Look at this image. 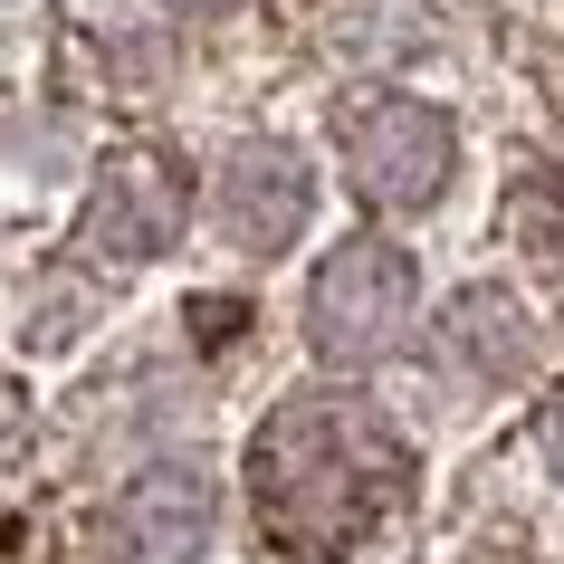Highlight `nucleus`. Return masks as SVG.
Returning a JSON list of instances; mask_svg holds the SVG:
<instances>
[{"instance_id": "f257e3e1", "label": "nucleus", "mask_w": 564, "mask_h": 564, "mask_svg": "<svg viewBox=\"0 0 564 564\" xmlns=\"http://www.w3.org/2000/svg\"><path fill=\"white\" fill-rule=\"evenodd\" d=\"M402 498H412V441L364 392H288L249 441V507L278 555H355Z\"/></svg>"}, {"instance_id": "f03ea898", "label": "nucleus", "mask_w": 564, "mask_h": 564, "mask_svg": "<svg viewBox=\"0 0 564 564\" xmlns=\"http://www.w3.org/2000/svg\"><path fill=\"white\" fill-rule=\"evenodd\" d=\"M412 306H421V278H412V249H392V239H345L326 268H316V288H306V345L345 373L364 364L402 355V335H412Z\"/></svg>"}, {"instance_id": "7ed1b4c3", "label": "nucleus", "mask_w": 564, "mask_h": 564, "mask_svg": "<svg viewBox=\"0 0 564 564\" xmlns=\"http://www.w3.org/2000/svg\"><path fill=\"white\" fill-rule=\"evenodd\" d=\"M345 144V182H355L373 210H431L449 192V163H459V134H449L441 106L421 96H373L335 124Z\"/></svg>"}, {"instance_id": "20e7f679", "label": "nucleus", "mask_w": 564, "mask_h": 564, "mask_svg": "<svg viewBox=\"0 0 564 564\" xmlns=\"http://www.w3.org/2000/svg\"><path fill=\"white\" fill-rule=\"evenodd\" d=\"M192 220V192H182L173 153H116L87 192V220H77V249H96L106 268H144L163 259Z\"/></svg>"}, {"instance_id": "39448f33", "label": "nucleus", "mask_w": 564, "mask_h": 564, "mask_svg": "<svg viewBox=\"0 0 564 564\" xmlns=\"http://www.w3.org/2000/svg\"><path fill=\"white\" fill-rule=\"evenodd\" d=\"M210 545V478L202 459H163V469L124 478L106 527H96V555L106 564H192Z\"/></svg>"}, {"instance_id": "423d86ee", "label": "nucleus", "mask_w": 564, "mask_h": 564, "mask_svg": "<svg viewBox=\"0 0 564 564\" xmlns=\"http://www.w3.org/2000/svg\"><path fill=\"white\" fill-rule=\"evenodd\" d=\"M306 210H316V173L288 144H239L220 163V182H210V230L230 249H249V259H278L306 230Z\"/></svg>"}, {"instance_id": "0eeeda50", "label": "nucleus", "mask_w": 564, "mask_h": 564, "mask_svg": "<svg viewBox=\"0 0 564 564\" xmlns=\"http://www.w3.org/2000/svg\"><path fill=\"white\" fill-rule=\"evenodd\" d=\"M441 364H449L469 392L517 383V373H527V316H517L498 288H469V297L449 306V326H441Z\"/></svg>"}, {"instance_id": "6e6552de", "label": "nucleus", "mask_w": 564, "mask_h": 564, "mask_svg": "<svg viewBox=\"0 0 564 564\" xmlns=\"http://www.w3.org/2000/svg\"><path fill=\"white\" fill-rule=\"evenodd\" d=\"M517 239H527L545 268H564V163H555V173H535L527 192H517Z\"/></svg>"}, {"instance_id": "1a4fd4ad", "label": "nucleus", "mask_w": 564, "mask_h": 564, "mask_svg": "<svg viewBox=\"0 0 564 564\" xmlns=\"http://www.w3.org/2000/svg\"><path fill=\"white\" fill-rule=\"evenodd\" d=\"M545 459H555V478H564V392L545 402Z\"/></svg>"}, {"instance_id": "9d476101", "label": "nucleus", "mask_w": 564, "mask_h": 564, "mask_svg": "<svg viewBox=\"0 0 564 564\" xmlns=\"http://www.w3.org/2000/svg\"><path fill=\"white\" fill-rule=\"evenodd\" d=\"M173 10H192V20H220V10H239V0H173Z\"/></svg>"}]
</instances>
